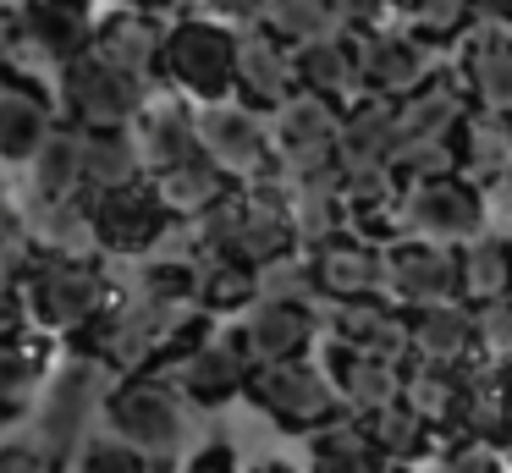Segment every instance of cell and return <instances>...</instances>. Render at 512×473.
<instances>
[{"label":"cell","mask_w":512,"mask_h":473,"mask_svg":"<svg viewBox=\"0 0 512 473\" xmlns=\"http://www.w3.org/2000/svg\"><path fill=\"white\" fill-rule=\"evenodd\" d=\"M105 424L138 446L155 468H171V457L188 440V396L166 380V374H127L105 391Z\"/></svg>","instance_id":"obj_3"},{"label":"cell","mask_w":512,"mask_h":473,"mask_svg":"<svg viewBox=\"0 0 512 473\" xmlns=\"http://www.w3.org/2000/svg\"><path fill=\"white\" fill-rule=\"evenodd\" d=\"M67 473H160V468L138 446H127L122 435H89L72 451Z\"/></svg>","instance_id":"obj_40"},{"label":"cell","mask_w":512,"mask_h":473,"mask_svg":"<svg viewBox=\"0 0 512 473\" xmlns=\"http://www.w3.org/2000/svg\"><path fill=\"white\" fill-rule=\"evenodd\" d=\"M342 33H380L402 22V0H331Z\"/></svg>","instance_id":"obj_44"},{"label":"cell","mask_w":512,"mask_h":473,"mask_svg":"<svg viewBox=\"0 0 512 473\" xmlns=\"http://www.w3.org/2000/svg\"><path fill=\"white\" fill-rule=\"evenodd\" d=\"M248 374H254V358H248L243 336L226 330V336L199 341L166 380L177 385L193 407H226V402H237V396L248 391Z\"/></svg>","instance_id":"obj_15"},{"label":"cell","mask_w":512,"mask_h":473,"mask_svg":"<svg viewBox=\"0 0 512 473\" xmlns=\"http://www.w3.org/2000/svg\"><path fill=\"white\" fill-rule=\"evenodd\" d=\"M441 473H507V462H501L496 446L463 435V446H452V451L441 457Z\"/></svg>","instance_id":"obj_46"},{"label":"cell","mask_w":512,"mask_h":473,"mask_svg":"<svg viewBox=\"0 0 512 473\" xmlns=\"http://www.w3.org/2000/svg\"><path fill=\"white\" fill-rule=\"evenodd\" d=\"M254 297H259V270H248V264H237V259H221V253L199 259V297H193V303H199L204 314H237V308H248Z\"/></svg>","instance_id":"obj_36"},{"label":"cell","mask_w":512,"mask_h":473,"mask_svg":"<svg viewBox=\"0 0 512 473\" xmlns=\"http://www.w3.org/2000/svg\"><path fill=\"white\" fill-rule=\"evenodd\" d=\"M122 6H133V11H149V17H166L171 6H182V0H122Z\"/></svg>","instance_id":"obj_51"},{"label":"cell","mask_w":512,"mask_h":473,"mask_svg":"<svg viewBox=\"0 0 512 473\" xmlns=\"http://www.w3.org/2000/svg\"><path fill=\"white\" fill-rule=\"evenodd\" d=\"M408 341L419 363H468L474 358V303L446 297V303L408 308Z\"/></svg>","instance_id":"obj_24"},{"label":"cell","mask_w":512,"mask_h":473,"mask_svg":"<svg viewBox=\"0 0 512 473\" xmlns=\"http://www.w3.org/2000/svg\"><path fill=\"white\" fill-rule=\"evenodd\" d=\"M89 226H94V242L105 253H149L155 242H166L177 215L160 198L155 176H138V182L105 187V193L89 198Z\"/></svg>","instance_id":"obj_8"},{"label":"cell","mask_w":512,"mask_h":473,"mask_svg":"<svg viewBox=\"0 0 512 473\" xmlns=\"http://www.w3.org/2000/svg\"><path fill=\"white\" fill-rule=\"evenodd\" d=\"M243 396L270 418V424L287 429V435H314V429H325L331 418L347 413L342 396H336V385H331V374H325L320 363H309V358L254 363Z\"/></svg>","instance_id":"obj_4"},{"label":"cell","mask_w":512,"mask_h":473,"mask_svg":"<svg viewBox=\"0 0 512 473\" xmlns=\"http://www.w3.org/2000/svg\"><path fill=\"white\" fill-rule=\"evenodd\" d=\"M364 429H369V440L380 446L386 462H413V457L430 451V424H424L402 396L386 407H375V413H364Z\"/></svg>","instance_id":"obj_35"},{"label":"cell","mask_w":512,"mask_h":473,"mask_svg":"<svg viewBox=\"0 0 512 473\" xmlns=\"http://www.w3.org/2000/svg\"><path fill=\"white\" fill-rule=\"evenodd\" d=\"M303 259H309L314 275V297H325V303H353V297L386 292V248L358 237L353 226L331 231L325 242H309Z\"/></svg>","instance_id":"obj_12"},{"label":"cell","mask_w":512,"mask_h":473,"mask_svg":"<svg viewBox=\"0 0 512 473\" xmlns=\"http://www.w3.org/2000/svg\"><path fill=\"white\" fill-rule=\"evenodd\" d=\"M507 380H512V369H507Z\"/></svg>","instance_id":"obj_55"},{"label":"cell","mask_w":512,"mask_h":473,"mask_svg":"<svg viewBox=\"0 0 512 473\" xmlns=\"http://www.w3.org/2000/svg\"><path fill=\"white\" fill-rule=\"evenodd\" d=\"M105 391H111V369L100 358H89V352L67 358L56 369V380L39 391V451L50 457V468H67L72 462L94 407H105Z\"/></svg>","instance_id":"obj_6"},{"label":"cell","mask_w":512,"mask_h":473,"mask_svg":"<svg viewBox=\"0 0 512 473\" xmlns=\"http://www.w3.org/2000/svg\"><path fill=\"white\" fill-rule=\"evenodd\" d=\"M259 28H270L281 44H287V50H303V44H314V39L342 33V22H336L331 0H276V6H270V17L259 22Z\"/></svg>","instance_id":"obj_37"},{"label":"cell","mask_w":512,"mask_h":473,"mask_svg":"<svg viewBox=\"0 0 512 473\" xmlns=\"http://www.w3.org/2000/svg\"><path fill=\"white\" fill-rule=\"evenodd\" d=\"M182 473H237V446L226 435L204 440L199 451H193L188 462H182Z\"/></svg>","instance_id":"obj_47"},{"label":"cell","mask_w":512,"mask_h":473,"mask_svg":"<svg viewBox=\"0 0 512 473\" xmlns=\"http://www.w3.org/2000/svg\"><path fill=\"white\" fill-rule=\"evenodd\" d=\"M144 297L149 303H193L199 297V259H149L144 270Z\"/></svg>","instance_id":"obj_43"},{"label":"cell","mask_w":512,"mask_h":473,"mask_svg":"<svg viewBox=\"0 0 512 473\" xmlns=\"http://www.w3.org/2000/svg\"><path fill=\"white\" fill-rule=\"evenodd\" d=\"M479 22H496V28H512V0H474Z\"/></svg>","instance_id":"obj_50"},{"label":"cell","mask_w":512,"mask_h":473,"mask_svg":"<svg viewBox=\"0 0 512 473\" xmlns=\"http://www.w3.org/2000/svg\"><path fill=\"white\" fill-rule=\"evenodd\" d=\"M133 138H138V154H144V171L160 176L171 165L193 160L199 154V105L182 94H160L138 110L133 121Z\"/></svg>","instance_id":"obj_19"},{"label":"cell","mask_w":512,"mask_h":473,"mask_svg":"<svg viewBox=\"0 0 512 473\" xmlns=\"http://www.w3.org/2000/svg\"><path fill=\"white\" fill-rule=\"evenodd\" d=\"M28 193L34 204H67V198H83V165H78V127H56L39 154L28 160Z\"/></svg>","instance_id":"obj_34"},{"label":"cell","mask_w":512,"mask_h":473,"mask_svg":"<svg viewBox=\"0 0 512 473\" xmlns=\"http://www.w3.org/2000/svg\"><path fill=\"white\" fill-rule=\"evenodd\" d=\"M386 297L402 308H424V303L457 297V248L430 242V237L386 242Z\"/></svg>","instance_id":"obj_14"},{"label":"cell","mask_w":512,"mask_h":473,"mask_svg":"<svg viewBox=\"0 0 512 473\" xmlns=\"http://www.w3.org/2000/svg\"><path fill=\"white\" fill-rule=\"evenodd\" d=\"M457 83H463L468 105L490 110V116H512V28L479 22L457 39Z\"/></svg>","instance_id":"obj_17"},{"label":"cell","mask_w":512,"mask_h":473,"mask_svg":"<svg viewBox=\"0 0 512 473\" xmlns=\"http://www.w3.org/2000/svg\"><path fill=\"white\" fill-rule=\"evenodd\" d=\"M78 165H83V193L89 198L105 193V187L149 176L133 127H78Z\"/></svg>","instance_id":"obj_28"},{"label":"cell","mask_w":512,"mask_h":473,"mask_svg":"<svg viewBox=\"0 0 512 473\" xmlns=\"http://www.w3.org/2000/svg\"><path fill=\"white\" fill-rule=\"evenodd\" d=\"M325 374H331L342 407L358 413V418L402 396V363H386V358H375V352H358V347H347V341H331V347H325Z\"/></svg>","instance_id":"obj_20"},{"label":"cell","mask_w":512,"mask_h":473,"mask_svg":"<svg viewBox=\"0 0 512 473\" xmlns=\"http://www.w3.org/2000/svg\"><path fill=\"white\" fill-rule=\"evenodd\" d=\"M457 171L474 187H496L512 171V116H490V110H468L457 127Z\"/></svg>","instance_id":"obj_27"},{"label":"cell","mask_w":512,"mask_h":473,"mask_svg":"<svg viewBox=\"0 0 512 473\" xmlns=\"http://www.w3.org/2000/svg\"><path fill=\"white\" fill-rule=\"evenodd\" d=\"M391 149H397V99L364 94L358 105H347L342 138H336L342 176L347 171H375V165H391Z\"/></svg>","instance_id":"obj_26"},{"label":"cell","mask_w":512,"mask_h":473,"mask_svg":"<svg viewBox=\"0 0 512 473\" xmlns=\"http://www.w3.org/2000/svg\"><path fill=\"white\" fill-rule=\"evenodd\" d=\"M248 473H303V468H292V462H281V457H265V462H254Z\"/></svg>","instance_id":"obj_52"},{"label":"cell","mask_w":512,"mask_h":473,"mask_svg":"<svg viewBox=\"0 0 512 473\" xmlns=\"http://www.w3.org/2000/svg\"><path fill=\"white\" fill-rule=\"evenodd\" d=\"M298 88H303L298 83V55H292L270 28H243V39H237L232 99H243L248 110H259V116H276Z\"/></svg>","instance_id":"obj_16"},{"label":"cell","mask_w":512,"mask_h":473,"mask_svg":"<svg viewBox=\"0 0 512 473\" xmlns=\"http://www.w3.org/2000/svg\"><path fill=\"white\" fill-rule=\"evenodd\" d=\"M0 17H6V33H12V50L39 55L50 66L78 61L94 44V28H100L94 0H28V6L0 11Z\"/></svg>","instance_id":"obj_11"},{"label":"cell","mask_w":512,"mask_h":473,"mask_svg":"<svg viewBox=\"0 0 512 473\" xmlns=\"http://www.w3.org/2000/svg\"><path fill=\"white\" fill-rule=\"evenodd\" d=\"M485 198H490V215H496V220H501V226H507V237H512V171H507V176H501V182H496V187H490V193H485Z\"/></svg>","instance_id":"obj_49"},{"label":"cell","mask_w":512,"mask_h":473,"mask_svg":"<svg viewBox=\"0 0 512 473\" xmlns=\"http://www.w3.org/2000/svg\"><path fill=\"white\" fill-rule=\"evenodd\" d=\"M402 402L424 418L430 429H457V413H463V363H402Z\"/></svg>","instance_id":"obj_32"},{"label":"cell","mask_w":512,"mask_h":473,"mask_svg":"<svg viewBox=\"0 0 512 473\" xmlns=\"http://www.w3.org/2000/svg\"><path fill=\"white\" fill-rule=\"evenodd\" d=\"M386 468L391 462L380 457V446L369 440L358 413H342L309 435V473H386Z\"/></svg>","instance_id":"obj_30"},{"label":"cell","mask_w":512,"mask_h":473,"mask_svg":"<svg viewBox=\"0 0 512 473\" xmlns=\"http://www.w3.org/2000/svg\"><path fill=\"white\" fill-rule=\"evenodd\" d=\"M402 22H408L413 33H424V39L452 50L479 17H474V0H402Z\"/></svg>","instance_id":"obj_39"},{"label":"cell","mask_w":512,"mask_h":473,"mask_svg":"<svg viewBox=\"0 0 512 473\" xmlns=\"http://www.w3.org/2000/svg\"><path fill=\"white\" fill-rule=\"evenodd\" d=\"M468 110H474V105H468V94H463V83H457V72H452V66H441L430 83H419L408 99H397V138H435V143H452Z\"/></svg>","instance_id":"obj_22"},{"label":"cell","mask_w":512,"mask_h":473,"mask_svg":"<svg viewBox=\"0 0 512 473\" xmlns=\"http://www.w3.org/2000/svg\"><path fill=\"white\" fill-rule=\"evenodd\" d=\"M237 39L243 33L226 28L215 17H177L160 39V83L171 94L193 99V105H215V99H232L237 83Z\"/></svg>","instance_id":"obj_1"},{"label":"cell","mask_w":512,"mask_h":473,"mask_svg":"<svg viewBox=\"0 0 512 473\" xmlns=\"http://www.w3.org/2000/svg\"><path fill=\"white\" fill-rule=\"evenodd\" d=\"M457 429L468 440H485L496 451H512V380L496 363H463V413Z\"/></svg>","instance_id":"obj_21"},{"label":"cell","mask_w":512,"mask_h":473,"mask_svg":"<svg viewBox=\"0 0 512 473\" xmlns=\"http://www.w3.org/2000/svg\"><path fill=\"white\" fill-rule=\"evenodd\" d=\"M331 341H347V347H358V352H375V358H386V363H408L413 358L408 308L391 303L386 292L336 303L331 308Z\"/></svg>","instance_id":"obj_18"},{"label":"cell","mask_w":512,"mask_h":473,"mask_svg":"<svg viewBox=\"0 0 512 473\" xmlns=\"http://www.w3.org/2000/svg\"><path fill=\"white\" fill-rule=\"evenodd\" d=\"M199 149L237 182H259L276 171V138H270V116L248 110L243 99H215L199 105Z\"/></svg>","instance_id":"obj_9"},{"label":"cell","mask_w":512,"mask_h":473,"mask_svg":"<svg viewBox=\"0 0 512 473\" xmlns=\"http://www.w3.org/2000/svg\"><path fill=\"white\" fill-rule=\"evenodd\" d=\"M39 380H45V347H23V341H0V418H17L34 402Z\"/></svg>","instance_id":"obj_38"},{"label":"cell","mask_w":512,"mask_h":473,"mask_svg":"<svg viewBox=\"0 0 512 473\" xmlns=\"http://www.w3.org/2000/svg\"><path fill=\"white\" fill-rule=\"evenodd\" d=\"M0 226H17V215H12V204H6V187H0Z\"/></svg>","instance_id":"obj_53"},{"label":"cell","mask_w":512,"mask_h":473,"mask_svg":"<svg viewBox=\"0 0 512 473\" xmlns=\"http://www.w3.org/2000/svg\"><path fill=\"white\" fill-rule=\"evenodd\" d=\"M23 308L34 325L45 330H72L78 336L89 319H100L111 308V286H105L100 264L83 253H61V248H34L23 275Z\"/></svg>","instance_id":"obj_2"},{"label":"cell","mask_w":512,"mask_h":473,"mask_svg":"<svg viewBox=\"0 0 512 473\" xmlns=\"http://www.w3.org/2000/svg\"><path fill=\"white\" fill-rule=\"evenodd\" d=\"M50 132H56V121H50L45 94L28 88V77H17L12 66H0V160L28 165Z\"/></svg>","instance_id":"obj_23"},{"label":"cell","mask_w":512,"mask_h":473,"mask_svg":"<svg viewBox=\"0 0 512 473\" xmlns=\"http://www.w3.org/2000/svg\"><path fill=\"white\" fill-rule=\"evenodd\" d=\"M160 39H166L160 17L122 6V11H111V17H100L89 50H100L105 61L127 66V72H138V77H155V72H160Z\"/></svg>","instance_id":"obj_29"},{"label":"cell","mask_w":512,"mask_h":473,"mask_svg":"<svg viewBox=\"0 0 512 473\" xmlns=\"http://www.w3.org/2000/svg\"><path fill=\"white\" fill-rule=\"evenodd\" d=\"M391 171H397L402 182H430V176H452V171H457V143L397 138V149H391Z\"/></svg>","instance_id":"obj_41"},{"label":"cell","mask_w":512,"mask_h":473,"mask_svg":"<svg viewBox=\"0 0 512 473\" xmlns=\"http://www.w3.org/2000/svg\"><path fill=\"white\" fill-rule=\"evenodd\" d=\"M298 55V83L309 94L331 99V105H358L364 99V66H358V39L353 33H331V39H314L303 44Z\"/></svg>","instance_id":"obj_25"},{"label":"cell","mask_w":512,"mask_h":473,"mask_svg":"<svg viewBox=\"0 0 512 473\" xmlns=\"http://www.w3.org/2000/svg\"><path fill=\"white\" fill-rule=\"evenodd\" d=\"M270 6L276 0H193V11L199 17H215V22H226V28H259V22L270 17Z\"/></svg>","instance_id":"obj_45"},{"label":"cell","mask_w":512,"mask_h":473,"mask_svg":"<svg viewBox=\"0 0 512 473\" xmlns=\"http://www.w3.org/2000/svg\"><path fill=\"white\" fill-rule=\"evenodd\" d=\"M149 99H155V77L127 72L100 50H83L78 61L61 66V105L72 127H133Z\"/></svg>","instance_id":"obj_5"},{"label":"cell","mask_w":512,"mask_h":473,"mask_svg":"<svg viewBox=\"0 0 512 473\" xmlns=\"http://www.w3.org/2000/svg\"><path fill=\"white\" fill-rule=\"evenodd\" d=\"M0 473H56L39 446H0Z\"/></svg>","instance_id":"obj_48"},{"label":"cell","mask_w":512,"mask_h":473,"mask_svg":"<svg viewBox=\"0 0 512 473\" xmlns=\"http://www.w3.org/2000/svg\"><path fill=\"white\" fill-rule=\"evenodd\" d=\"M474 352L496 369H512V297L474 308Z\"/></svg>","instance_id":"obj_42"},{"label":"cell","mask_w":512,"mask_h":473,"mask_svg":"<svg viewBox=\"0 0 512 473\" xmlns=\"http://www.w3.org/2000/svg\"><path fill=\"white\" fill-rule=\"evenodd\" d=\"M485 220H490V198L463 171L430 176V182H402V231L408 237L463 248V242H474L485 231Z\"/></svg>","instance_id":"obj_7"},{"label":"cell","mask_w":512,"mask_h":473,"mask_svg":"<svg viewBox=\"0 0 512 473\" xmlns=\"http://www.w3.org/2000/svg\"><path fill=\"white\" fill-rule=\"evenodd\" d=\"M457 297L474 308L496 303V297H512V237L479 231L474 242L457 248Z\"/></svg>","instance_id":"obj_31"},{"label":"cell","mask_w":512,"mask_h":473,"mask_svg":"<svg viewBox=\"0 0 512 473\" xmlns=\"http://www.w3.org/2000/svg\"><path fill=\"white\" fill-rule=\"evenodd\" d=\"M358 39V66H364V94H380V99H408L419 83H430L441 72V55L446 44L413 33L408 22L397 28H380V33H353Z\"/></svg>","instance_id":"obj_10"},{"label":"cell","mask_w":512,"mask_h":473,"mask_svg":"<svg viewBox=\"0 0 512 473\" xmlns=\"http://www.w3.org/2000/svg\"><path fill=\"white\" fill-rule=\"evenodd\" d=\"M155 187H160V198L171 204V215H177V220H193V215H204V209H215L226 193H232V187H243V182H237V176H226L221 165H215L210 154L199 149L193 160L160 171Z\"/></svg>","instance_id":"obj_33"},{"label":"cell","mask_w":512,"mask_h":473,"mask_svg":"<svg viewBox=\"0 0 512 473\" xmlns=\"http://www.w3.org/2000/svg\"><path fill=\"white\" fill-rule=\"evenodd\" d=\"M237 336H243V347H248V358H254V363L309 358L314 336H320V314H314V303H303V297H270V292H259L254 303L243 308Z\"/></svg>","instance_id":"obj_13"},{"label":"cell","mask_w":512,"mask_h":473,"mask_svg":"<svg viewBox=\"0 0 512 473\" xmlns=\"http://www.w3.org/2000/svg\"><path fill=\"white\" fill-rule=\"evenodd\" d=\"M386 473H408V462H391V468Z\"/></svg>","instance_id":"obj_54"}]
</instances>
